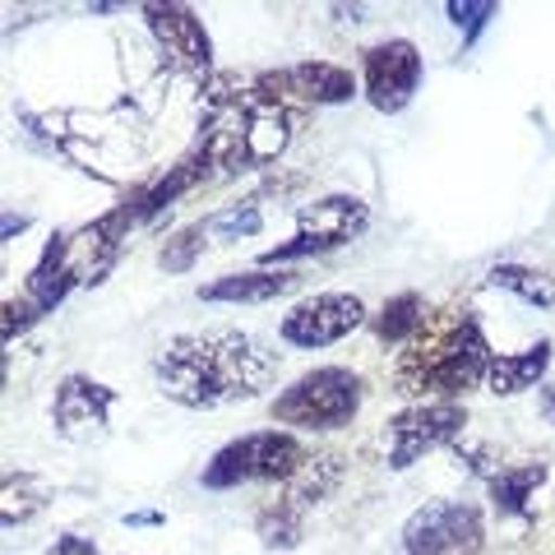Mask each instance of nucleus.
<instances>
[{
	"instance_id": "nucleus-1",
	"label": "nucleus",
	"mask_w": 555,
	"mask_h": 555,
	"mask_svg": "<svg viewBox=\"0 0 555 555\" xmlns=\"http://www.w3.org/2000/svg\"><path fill=\"white\" fill-rule=\"evenodd\" d=\"M278 375V352L246 328H199V334H177L153 357V379L158 393L190 412H208L236 398H259Z\"/></svg>"
},
{
	"instance_id": "nucleus-2",
	"label": "nucleus",
	"mask_w": 555,
	"mask_h": 555,
	"mask_svg": "<svg viewBox=\"0 0 555 555\" xmlns=\"http://www.w3.org/2000/svg\"><path fill=\"white\" fill-rule=\"evenodd\" d=\"M491 357L495 352L473 310H440L403 347L393 366V389L416 403H459L463 393L486 385Z\"/></svg>"
},
{
	"instance_id": "nucleus-3",
	"label": "nucleus",
	"mask_w": 555,
	"mask_h": 555,
	"mask_svg": "<svg viewBox=\"0 0 555 555\" xmlns=\"http://www.w3.org/2000/svg\"><path fill=\"white\" fill-rule=\"evenodd\" d=\"M297 107H283V102H273L255 89L241 93L232 107H222L204 120V134H199V149L208 158V171H218V177H241V171H255V167H269L287 153L292 134L301 126Z\"/></svg>"
},
{
	"instance_id": "nucleus-4",
	"label": "nucleus",
	"mask_w": 555,
	"mask_h": 555,
	"mask_svg": "<svg viewBox=\"0 0 555 555\" xmlns=\"http://www.w3.org/2000/svg\"><path fill=\"white\" fill-rule=\"evenodd\" d=\"M366 403V379L347 366H315L297 375L269 403V416L292 430H343Z\"/></svg>"
},
{
	"instance_id": "nucleus-5",
	"label": "nucleus",
	"mask_w": 555,
	"mask_h": 555,
	"mask_svg": "<svg viewBox=\"0 0 555 555\" xmlns=\"http://www.w3.org/2000/svg\"><path fill=\"white\" fill-rule=\"evenodd\" d=\"M306 459H310V449L292 436V430H250V436L222 444L218 454L204 463L199 481L208 491H232V486H250V481L287 486L301 473Z\"/></svg>"
},
{
	"instance_id": "nucleus-6",
	"label": "nucleus",
	"mask_w": 555,
	"mask_h": 555,
	"mask_svg": "<svg viewBox=\"0 0 555 555\" xmlns=\"http://www.w3.org/2000/svg\"><path fill=\"white\" fill-rule=\"evenodd\" d=\"M467 430L463 403H408L385 422V463L393 473H408L412 463L436 454L444 444H459Z\"/></svg>"
},
{
	"instance_id": "nucleus-7",
	"label": "nucleus",
	"mask_w": 555,
	"mask_h": 555,
	"mask_svg": "<svg viewBox=\"0 0 555 555\" xmlns=\"http://www.w3.org/2000/svg\"><path fill=\"white\" fill-rule=\"evenodd\" d=\"M486 518L473 500H426L403 524V555H481Z\"/></svg>"
},
{
	"instance_id": "nucleus-8",
	"label": "nucleus",
	"mask_w": 555,
	"mask_h": 555,
	"mask_svg": "<svg viewBox=\"0 0 555 555\" xmlns=\"http://www.w3.org/2000/svg\"><path fill=\"white\" fill-rule=\"evenodd\" d=\"M366 320L371 310L357 292H315V297H301L287 310L278 324V338L287 347H301V352H320V347H334L347 334H357Z\"/></svg>"
},
{
	"instance_id": "nucleus-9",
	"label": "nucleus",
	"mask_w": 555,
	"mask_h": 555,
	"mask_svg": "<svg viewBox=\"0 0 555 555\" xmlns=\"http://www.w3.org/2000/svg\"><path fill=\"white\" fill-rule=\"evenodd\" d=\"M422 75H426V61L412 38H385L366 47V56H361V93L385 116H398L408 107L416 89H422Z\"/></svg>"
},
{
	"instance_id": "nucleus-10",
	"label": "nucleus",
	"mask_w": 555,
	"mask_h": 555,
	"mask_svg": "<svg viewBox=\"0 0 555 555\" xmlns=\"http://www.w3.org/2000/svg\"><path fill=\"white\" fill-rule=\"evenodd\" d=\"M112 408H116V389L75 371L56 385V398H51V426H56V436L69 444H89L98 436H107Z\"/></svg>"
},
{
	"instance_id": "nucleus-11",
	"label": "nucleus",
	"mask_w": 555,
	"mask_h": 555,
	"mask_svg": "<svg viewBox=\"0 0 555 555\" xmlns=\"http://www.w3.org/2000/svg\"><path fill=\"white\" fill-rule=\"evenodd\" d=\"M144 24L158 38L171 69H181L190 79L214 75V38L190 5H144Z\"/></svg>"
},
{
	"instance_id": "nucleus-12",
	"label": "nucleus",
	"mask_w": 555,
	"mask_h": 555,
	"mask_svg": "<svg viewBox=\"0 0 555 555\" xmlns=\"http://www.w3.org/2000/svg\"><path fill=\"white\" fill-rule=\"evenodd\" d=\"M371 228V204L361 195H324L297 208V236H310L320 255L347 246Z\"/></svg>"
},
{
	"instance_id": "nucleus-13",
	"label": "nucleus",
	"mask_w": 555,
	"mask_h": 555,
	"mask_svg": "<svg viewBox=\"0 0 555 555\" xmlns=\"http://www.w3.org/2000/svg\"><path fill=\"white\" fill-rule=\"evenodd\" d=\"M301 287V269H241L222 273L199 287V301L208 306H269Z\"/></svg>"
},
{
	"instance_id": "nucleus-14",
	"label": "nucleus",
	"mask_w": 555,
	"mask_h": 555,
	"mask_svg": "<svg viewBox=\"0 0 555 555\" xmlns=\"http://www.w3.org/2000/svg\"><path fill=\"white\" fill-rule=\"evenodd\" d=\"M551 338H537L532 347H524V352H500L491 357V366H486V393H495V398H518V393H528L537 389L546 379L551 371Z\"/></svg>"
},
{
	"instance_id": "nucleus-15",
	"label": "nucleus",
	"mask_w": 555,
	"mask_h": 555,
	"mask_svg": "<svg viewBox=\"0 0 555 555\" xmlns=\"http://www.w3.org/2000/svg\"><path fill=\"white\" fill-rule=\"evenodd\" d=\"M287 79H292V93H297L301 107H343L361 93L357 75L347 65L334 61H301V65H287Z\"/></svg>"
},
{
	"instance_id": "nucleus-16",
	"label": "nucleus",
	"mask_w": 555,
	"mask_h": 555,
	"mask_svg": "<svg viewBox=\"0 0 555 555\" xmlns=\"http://www.w3.org/2000/svg\"><path fill=\"white\" fill-rule=\"evenodd\" d=\"M343 473H347V459L338 454V449H310V459L301 463V473L292 477L283 491H278V500H287L292 509H320L328 495L343 486Z\"/></svg>"
},
{
	"instance_id": "nucleus-17",
	"label": "nucleus",
	"mask_w": 555,
	"mask_h": 555,
	"mask_svg": "<svg viewBox=\"0 0 555 555\" xmlns=\"http://www.w3.org/2000/svg\"><path fill=\"white\" fill-rule=\"evenodd\" d=\"M204 177H208V158H204V149L195 144L177 167H167V177H158L153 185H144V190H139V195L130 199V204H134V214H139V222L158 218L163 208H171L181 195H190V190H195Z\"/></svg>"
},
{
	"instance_id": "nucleus-18",
	"label": "nucleus",
	"mask_w": 555,
	"mask_h": 555,
	"mask_svg": "<svg viewBox=\"0 0 555 555\" xmlns=\"http://www.w3.org/2000/svg\"><path fill=\"white\" fill-rule=\"evenodd\" d=\"M546 481V463H509V467H495V473H486V491H491V505L495 514L505 518H518L528 514L537 486Z\"/></svg>"
},
{
	"instance_id": "nucleus-19",
	"label": "nucleus",
	"mask_w": 555,
	"mask_h": 555,
	"mask_svg": "<svg viewBox=\"0 0 555 555\" xmlns=\"http://www.w3.org/2000/svg\"><path fill=\"white\" fill-rule=\"evenodd\" d=\"M426 320H430V306H426L422 292H398V297H389L371 315V334L385 347H408L416 334H422Z\"/></svg>"
},
{
	"instance_id": "nucleus-20",
	"label": "nucleus",
	"mask_w": 555,
	"mask_h": 555,
	"mask_svg": "<svg viewBox=\"0 0 555 555\" xmlns=\"http://www.w3.org/2000/svg\"><path fill=\"white\" fill-rule=\"evenodd\" d=\"M51 500V481L38 473H10L5 477V491H0V524L5 528H24L33 524Z\"/></svg>"
},
{
	"instance_id": "nucleus-21",
	"label": "nucleus",
	"mask_w": 555,
	"mask_h": 555,
	"mask_svg": "<svg viewBox=\"0 0 555 555\" xmlns=\"http://www.w3.org/2000/svg\"><path fill=\"white\" fill-rule=\"evenodd\" d=\"M255 537L264 551H297L306 542V514L273 495L269 505L255 514Z\"/></svg>"
},
{
	"instance_id": "nucleus-22",
	"label": "nucleus",
	"mask_w": 555,
	"mask_h": 555,
	"mask_svg": "<svg viewBox=\"0 0 555 555\" xmlns=\"http://www.w3.org/2000/svg\"><path fill=\"white\" fill-rule=\"evenodd\" d=\"M259 232H264V208H259V195L241 199V204H228V208H218V214L204 218V236L214 241V246H236V241L259 236Z\"/></svg>"
},
{
	"instance_id": "nucleus-23",
	"label": "nucleus",
	"mask_w": 555,
	"mask_h": 555,
	"mask_svg": "<svg viewBox=\"0 0 555 555\" xmlns=\"http://www.w3.org/2000/svg\"><path fill=\"white\" fill-rule=\"evenodd\" d=\"M486 283L509 292V297L528 301V306H555V278L542 269H528V264H495L486 273Z\"/></svg>"
},
{
	"instance_id": "nucleus-24",
	"label": "nucleus",
	"mask_w": 555,
	"mask_h": 555,
	"mask_svg": "<svg viewBox=\"0 0 555 555\" xmlns=\"http://www.w3.org/2000/svg\"><path fill=\"white\" fill-rule=\"evenodd\" d=\"M204 241H208L204 236V222H190V228L167 236V246L158 250V264L167 273H190V269H195V259L204 255Z\"/></svg>"
},
{
	"instance_id": "nucleus-25",
	"label": "nucleus",
	"mask_w": 555,
	"mask_h": 555,
	"mask_svg": "<svg viewBox=\"0 0 555 555\" xmlns=\"http://www.w3.org/2000/svg\"><path fill=\"white\" fill-rule=\"evenodd\" d=\"M444 14H449V20H454L459 28H463V42L473 47V42L481 38V28H486V24H491L495 14H500V5H495V0H449Z\"/></svg>"
},
{
	"instance_id": "nucleus-26",
	"label": "nucleus",
	"mask_w": 555,
	"mask_h": 555,
	"mask_svg": "<svg viewBox=\"0 0 555 555\" xmlns=\"http://www.w3.org/2000/svg\"><path fill=\"white\" fill-rule=\"evenodd\" d=\"M38 320H42V310L33 306L28 297H10V301H5V324H0V334H5V343H14L20 334H28V328L38 324Z\"/></svg>"
},
{
	"instance_id": "nucleus-27",
	"label": "nucleus",
	"mask_w": 555,
	"mask_h": 555,
	"mask_svg": "<svg viewBox=\"0 0 555 555\" xmlns=\"http://www.w3.org/2000/svg\"><path fill=\"white\" fill-rule=\"evenodd\" d=\"M47 555H102L93 537H79V532H61L56 542H51Z\"/></svg>"
},
{
	"instance_id": "nucleus-28",
	"label": "nucleus",
	"mask_w": 555,
	"mask_h": 555,
	"mask_svg": "<svg viewBox=\"0 0 555 555\" xmlns=\"http://www.w3.org/2000/svg\"><path fill=\"white\" fill-rule=\"evenodd\" d=\"M126 524L130 528H153V524H163V514H126Z\"/></svg>"
},
{
	"instance_id": "nucleus-29",
	"label": "nucleus",
	"mask_w": 555,
	"mask_h": 555,
	"mask_svg": "<svg viewBox=\"0 0 555 555\" xmlns=\"http://www.w3.org/2000/svg\"><path fill=\"white\" fill-rule=\"evenodd\" d=\"M542 403H546V416L555 422V385H546V389H542Z\"/></svg>"
},
{
	"instance_id": "nucleus-30",
	"label": "nucleus",
	"mask_w": 555,
	"mask_h": 555,
	"mask_svg": "<svg viewBox=\"0 0 555 555\" xmlns=\"http://www.w3.org/2000/svg\"><path fill=\"white\" fill-rule=\"evenodd\" d=\"M14 228L24 232V228H28V218H14V214H5V236H14Z\"/></svg>"
}]
</instances>
